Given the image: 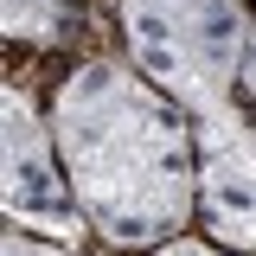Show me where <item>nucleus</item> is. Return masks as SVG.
<instances>
[{
    "instance_id": "7ed1b4c3",
    "label": "nucleus",
    "mask_w": 256,
    "mask_h": 256,
    "mask_svg": "<svg viewBox=\"0 0 256 256\" xmlns=\"http://www.w3.org/2000/svg\"><path fill=\"white\" fill-rule=\"evenodd\" d=\"M0 109H6V166H0L6 180H0V198H6L13 230L52 237V244H77L90 218H84L77 192L64 180L52 122H38V102H32L20 84L0 90Z\"/></svg>"
},
{
    "instance_id": "39448f33",
    "label": "nucleus",
    "mask_w": 256,
    "mask_h": 256,
    "mask_svg": "<svg viewBox=\"0 0 256 256\" xmlns=\"http://www.w3.org/2000/svg\"><path fill=\"white\" fill-rule=\"evenodd\" d=\"M77 20V0H6V38L26 45H58Z\"/></svg>"
},
{
    "instance_id": "20e7f679",
    "label": "nucleus",
    "mask_w": 256,
    "mask_h": 256,
    "mask_svg": "<svg viewBox=\"0 0 256 256\" xmlns=\"http://www.w3.org/2000/svg\"><path fill=\"white\" fill-rule=\"evenodd\" d=\"M192 141H198V218L212 230V244L256 256V128L244 102L198 116Z\"/></svg>"
},
{
    "instance_id": "6e6552de",
    "label": "nucleus",
    "mask_w": 256,
    "mask_h": 256,
    "mask_svg": "<svg viewBox=\"0 0 256 256\" xmlns=\"http://www.w3.org/2000/svg\"><path fill=\"white\" fill-rule=\"evenodd\" d=\"M154 256H224V250H212V244H192V237H173V244H160ZM230 256H244V250H230Z\"/></svg>"
},
{
    "instance_id": "f257e3e1",
    "label": "nucleus",
    "mask_w": 256,
    "mask_h": 256,
    "mask_svg": "<svg viewBox=\"0 0 256 256\" xmlns=\"http://www.w3.org/2000/svg\"><path fill=\"white\" fill-rule=\"evenodd\" d=\"M64 180L84 218L122 244L160 250L198 212V141L192 116L128 64H77L52 96Z\"/></svg>"
},
{
    "instance_id": "0eeeda50",
    "label": "nucleus",
    "mask_w": 256,
    "mask_h": 256,
    "mask_svg": "<svg viewBox=\"0 0 256 256\" xmlns=\"http://www.w3.org/2000/svg\"><path fill=\"white\" fill-rule=\"evenodd\" d=\"M0 256H70V250L52 244V237H32V230H6V250Z\"/></svg>"
},
{
    "instance_id": "423d86ee",
    "label": "nucleus",
    "mask_w": 256,
    "mask_h": 256,
    "mask_svg": "<svg viewBox=\"0 0 256 256\" xmlns=\"http://www.w3.org/2000/svg\"><path fill=\"white\" fill-rule=\"evenodd\" d=\"M237 102L256 128V20H250V45H244V70H237Z\"/></svg>"
},
{
    "instance_id": "f03ea898",
    "label": "nucleus",
    "mask_w": 256,
    "mask_h": 256,
    "mask_svg": "<svg viewBox=\"0 0 256 256\" xmlns=\"http://www.w3.org/2000/svg\"><path fill=\"white\" fill-rule=\"evenodd\" d=\"M250 20H256L250 0H122L134 70L154 77L192 122L237 109Z\"/></svg>"
}]
</instances>
